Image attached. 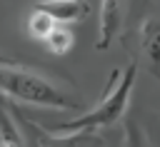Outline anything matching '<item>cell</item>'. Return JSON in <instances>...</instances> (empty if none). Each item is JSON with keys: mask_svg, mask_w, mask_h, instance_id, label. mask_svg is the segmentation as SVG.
Returning a JSON list of instances; mask_svg holds the SVG:
<instances>
[{"mask_svg": "<svg viewBox=\"0 0 160 147\" xmlns=\"http://www.w3.org/2000/svg\"><path fill=\"white\" fill-rule=\"evenodd\" d=\"M0 95L22 105L52 107V110H80L82 100L70 90V85L35 70L28 65H12L0 60Z\"/></svg>", "mask_w": 160, "mask_h": 147, "instance_id": "cell-1", "label": "cell"}, {"mask_svg": "<svg viewBox=\"0 0 160 147\" xmlns=\"http://www.w3.org/2000/svg\"><path fill=\"white\" fill-rule=\"evenodd\" d=\"M72 45H75V37H72V32H70L68 25H55V30L45 40V47L52 55H65V52L72 50Z\"/></svg>", "mask_w": 160, "mask_h": 147, "instance_id": "cell-9", "label": "cell"}, {"mask_svg": "<svg viewBox=\"0 0 160 147\" xmlns=\"http://www.w3.org/2000/svg\"><path fill=\"white\" fill-rule=\"evenodd\" d=\"M125 0H102L100 2V32H98V50H108L110 42L118 37V32L122 30L125 22Z\"/></svg>", "mask_w": 160, "mask_h": 147, "instance_id": "cell-4", "label": "cell"}, {"mask_svg": "<svg viewBox=\"0 0 160 147\" xmlns=\"http://www.w3.org/2000/svg\"><path fill=\"white\" fill-rule=\"evenodd\" d=\"M55 25H60V22H55L48 12L32 7V12H30V17H28V35H30L32 40H38V42H45L48 35L55 30Z\"/></svg>", "mask_w": 160, "mask_h": 147, "instance_id": "cell-8", "label": "cell"}, {"mask_svg": "<svg viewBox=\"0 0 160 147\" xmlns=\"http://www.w3.org/2000/svg\"><path fill=\"white\" fill-rule=\"evenodd\" d=\"M0 147H28L8 97L0 95Z\"/></svg>", "mask_w": 160, "mask_h": 147, "instance_id": "cell-7", "label": "cell"}, {"mask_svg": "<svg viewBox=\"0 0 160 147\" xmlns=\"http://www.w3.org/2000/svg\"><path fill=\"white\" fill-rule=\"evenodd\" d=\"M12 112L18 117V125H20V132L28 147H105V142L95 132H52L32 122L15 105H12Z\"/></svg>", "mask_w": 160, "mask_h": 147, "instance_id": "cell-3", "label": "cell"}, {"mask_svg": "<svg viewBox=\"0 0 160 147\" xmlns=\"http://www.w3.org/2000/svg\"><path fill=\"white\" fill-rule=\"evenodd\" d=\"M140 55L148 70L160 77V15L145 17L140 25Z\"/></svg>", "mask_w": 160, "mask_h": 147, "instance_id": "cell-6", "label": "cell"}, {"mask_svg": "<svg viewBox=\"0 0 160 147\" xmlns=\"http://www.w3.org/2000/svg\"><path fill=\"white\" fill-rule=\"evenodd\" d=\"M32 7L48 12L60 25H72V22H80L90 15L88 0H38Z\"/></svg>", "mask_w": 160, "mask_h": 147, "instance_id": "cell-5", "label": "cell"}, {"mask_svg": "<svg viewBox=\"0 0 160 147\" xmlns=\"http://www.w3.org/2000/svg\"><path fill=\"white\" fill-rule=\"evenodd\" d=\"M135 80H138V57H132L125 70L115 67L110 72L105 92H102V97L98 100V105L92 110L72 117L70 122L52 125L48 130H52V132H95V130H102V127H112L128 112Z\"/></svg>", "mask_w": 160, "mask_h": 147, "instance_id": "cell-2", "label": "cell"}, {"mask_svg": "<svg viewBox=\"0 0 160 147\" xmlns=\"http://www.w3.org/2000/svg\"><path fill=\"white\" fill-rule=\"evenodd\" d=\"M125 147H152L148 132L142 130V125L135 117H130L125 122Z\"/></svg>", "mask_w": 160, "mask_h": 147, "instance_id": "cell-10", "label": "cell"}]
</instances>
